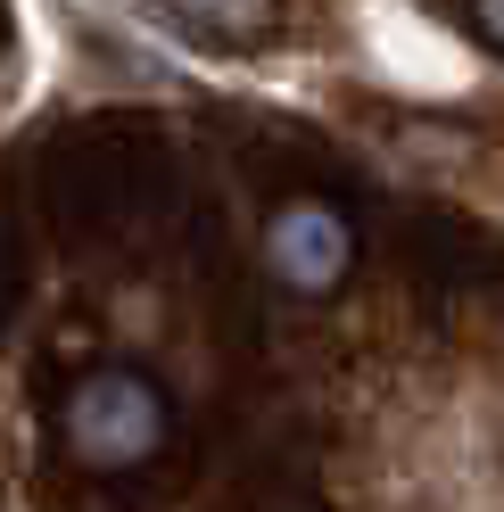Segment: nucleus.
I'll list each match as a JSON object with an SVG mask.
<instances>
[{"instance_id": "obj_1", "label": "nucleus", "mask_w": 504, "mask_h": 512, "mask_svg": "<svg viewBox=\"0 0 504 512\" xmlns=\"http://www.w3.org/2000/svg\"><path fill=\"white\" fill-rule=\"evenodd\" d=\"M58 430H67V455L83 471H141L157 463V446L174 438V405L149 372L133 364H100L83 372L67 405H58Z\"/></svg>"}, {"instance_id": "obj_3", "label": "nucleus", "mask_w": 504, "mask_h": 512, "mask_svg": "<svg viewBox=\"0 0 504 512\" xmlns=\"http://www.w3.org/2000/svg\"><path fill=\"white\" fill-rule=\"evenodd\" d=\"M174 17H191L199 34H215V42H257L265 25H273V9L281 0H166Z\"/></svg>"}, {"instance_id": "obj_2", "label": "nucleus", "mask_w": 504, "mask_h": 512, "mask_svg": "<svg viewBox=\"0 0 504 512\" xmlns=\"http://www.w3.org/2000/svg\"><path fill=\"white\" fill-rule=\"evenodd\" d=\"M265 265L290 281L298 298H331L339 281H348V265H356V223L331 199H290L265 223Z\"/></svg>"}, {"instance_id": "obj_4", "label": "nucleus", "mask_w": 504, "mask_h": 512, "mask_svg": "<svg viewBox=\"0 0 504 512\" xmlns=\"http://www.w3.org/2000/svg\"><path fill=\"white\" fill-rule=\"evenodd\" d=\"M471 34H480V42L504 58V0H471Z\"/></svg>"}]
</instances>
